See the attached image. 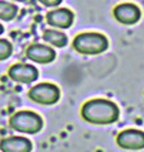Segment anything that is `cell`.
<instances>
[{"instance_id":"9c48e42d","label":"cell","mask_w":144,"mask_h":152,"mask_svg":"<svg viewBox=\"0 0 144 152\" xmlns=\"http://www.w3.org/2000/svg\"><path fill=\"white\" fill-rule=\"evenodd\" d=\"M27 57L37 64H49L56 58V52L49 46L32 45L27 50Z\"/></svg>"},{"instance_id":"5bb4252c","label":"cell","mask_w":144,"mask_h":152,"mask_svg":"<svg viewBox=\"0 0 144 152\" xmlns=\"http://www.w3.org/2000/svg\"><path fill=\"white\" fill-rule=\"evenodd\" d=\"M44 7H57L62 3V0H39Z\"/></svg>"},{"instance_id":"52a82bcc","label":"cell","mask_w":144,"mask_h":152,"mask_svg":"<svg viewBox=\"0 0 144 152\" xmlns=\"http://www.w3.org/2000/svg\"><path fill=\"white\" fill-rule=\"evenodd\" d=\"M115 19L125 26H132L140 19V9L134 4H120L114 9Z\"/></svg>"},{"instance_id":"7a4b0ae2","label":"cell","mask_w":144,"mask_h":152,"mask_svg":"<svg viewBox=\"0 0 144 152\" xmlns=\"http://www.w3.org/2000/svg\"><path fill=\"white\" fill-rule=\"evenodd\" d=\"M108 38L100 33H81L73 39V48L81 55H99L108 50Z\"/></svg>"},{"instance_id":"4fadbf2b","label":"cell","mask_w":144,"mask_h":152,"mask_svg":"<svg viewBox=\"0 0 144 152\" xmlns=\"http://www.w3.org/2000/svg\"><path fill=\"white\" fill-rule=\"evenodd\" d=\"M12 52H13V46L10 42L0 38V61L7 60L8 57H10Z\"/></svg>"},{"instance_id":"6da1fadb","label":"cell","mask_w":144,"mask_h":152,"mask_svg":"<svg viewBox=\"0 0 144 152\" xmlns=\"http://www.w3.org/2000/svg\"><path fill=\"white\" fill-rule=\"evenodd\" d=\"M81 114L92 124H111L119 119V108L108 99H92L84 104Z\"/></svg>"},{"instance_id":"5b68a950","label":"cell","mask_w":144,"mask_h":152,"mask_svg":"<svg viewBox=\"0 0 144 152\" xmlns=\"http://www.w3.org/2000/svg\"><path fill=\"white\" fill-rule=\"evenodd\" d=\"M116 143L124 150H143L144 148V132L139 129H125L116 137Z\"/></svg>"},{"instance_id":"8fae6325","label":"cell","mask_w":144,"mask_h":152,"mask_svg":"<svg viewBox=\"0 0 144 152\" xmlns=\"http://www.w3.org/2000/svg\"><path fill=\"white\" fill-rule=\"evenodd\" d=\"M43 39H44L47 43L60 47V48L67 46V42H68V38H67L65 33H62L57 29H47L44 32V34H43Z\"/></svg>"},{"instance_id":"9a60e30c","label":"cell","mask_w":144,"mask_h":152,"mask_svg":"<svg viewBox=\"0 0 144 152\" xmlns=\"http://www.w3.org/2000/svg\"><path fill=\"white\" fill-rule=\"evenodd\" d=\"M3 32H4V27L0 24V34H3Z\"/></svg>"},{"instance_id":"2e32d148","label":"cell","mask_w":144,"mask_h":152,"mask_svg":"<svg viewBox=\"0 0 144 152\" xmlns=\"http://www.w3.org/2000/svg\"><path fill=\"white\" fill-rule=\"evenodd\" d=\"M14 1H25V0H14Z\"/></svg>"},{"instance_id":"7c38bea8","label":"cell","mask_w":144,"mask_h":152,"mask_svg":"<svg viewBox=\"0 0 144 152\" xmlns=\"http://www.w3.org/2000/svg\"><path fill=\"white\" fill-rule=\"evenodd\" d=\"M18 7L12 3L0 0V19L1 20H12L17 17Z\"/></svg>"},{"instance_id":"8992f818","label":"cell","mask_w":144,"mask_h":152,"mask_svg":"<svg viewBox=\"0 0 144 152\" xmlns=\"http://www.w3.org/2000/svg\"><path fill=\"white\" fill-rule=\"evenodd\" d=\"M10 79L20 84H31L38 79V70L32 65L18 64L9 69Z\"/></svg>"},{"instance_id":"30bf717a","label":"cell","mask_w":144,"mask_h":152,"mask_svg":"<svg viewBox=\"0 0 144 152\" xmlns=\"http://www.w3.org/2000/svg\"><path fill=\"white\" fill-rule=\"evenodd\" d=\"M0 150L3 152H31L32 142L25 137H8L0 142Z\"/></svg>"},{"instance_id":"3957f363","label":"cell","mask_w":144,"mask_h":152,"mask_svg":"<svg viewBox=\"0 0 144 152\" xmlns=\"http://www.w3.org/2000/svg\"><path fill=\"white\" fill-rule=\"evenodd\" d=\"M10 127L18 132L27 133V134H34L38 133L43 127L42 118L37 113L31 110H20L17 112L10 118Z\"/></svg>"},{"instance_id":"277c9868","label":"cell","mask_w":144,"mask_h":152,"mask_svg":"<svg viewBox=\"0 0 144 152\" xmlns=\"http://www.w3.org/2000/svg\"><path fill=\"white\" fill-rule=\"evenodd\" d=\"M28 96L38 104L52 105L60 100V89L53 84H38L29 90Z\"/></svg>"},{"instance_id":"ba28073f","label":"cell","mask_w":144,"mask_h":152,"mask_svg":"<svg viewBox=\"0 0 144 152\" xmlns=\"http://www.w3.org/2000/svg\"><path fill=\"white\" fill-rule=\"evenodd\" d=\"M47 23L52 27L66 29L73 23V13L67 8H60L47 14Z\"/></svg>"}]
</instances>
